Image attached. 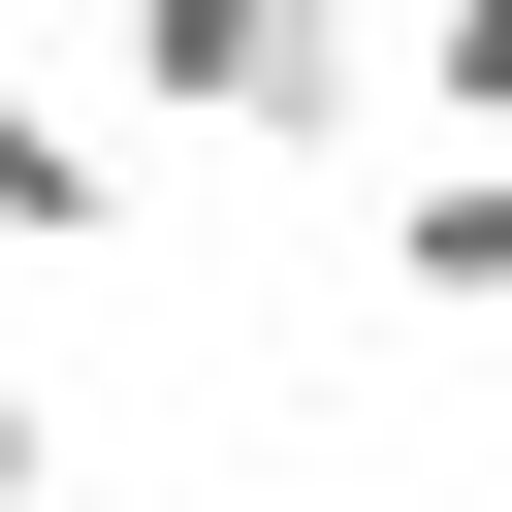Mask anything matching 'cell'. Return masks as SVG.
<instances>
[{
	"mask_svg": "<svg viewBox=\"0 0 512 512\" xmlns=\"http://www.w3.org/2000/svg\"><path fill=\"white\" fill-rule=\"evenodd\" d=\"M128 128H192V160H320V128H352V0H128Z\"/></svg>",
	"mask_w": 512,
	"mask_h": 512,
	"instance_id": "obj_1",
	"label": "cell"
},
{
	"mask_svg": "<svg viewBox=\"0 0 512 512\" xmlns=\"http://www.w3.org/2000/svg\"><path fill=\"white\" fill-rule=\"evenodd\" d=\"M384 320H512V160H416L384 192Z\"/></svg>",
	"mask_w": 512,
	"mask_h": 512,
	"instance_id": "obj_2",
	"label": "cell"
},
{
	"mask_svg": "<svg viewBox=\"0 0 512 512\" xmlns=\"http://www.w3.org/2000/svg\"><path fill=\"white\" fill-rule=\"evenodd\" d=\"M0 256H128V160H96L32 64H0Z\"/></svg>",
	"mask_w": 512,
	"mask_h": 512,
	"instance_id": "obj_3",
	"label": "cell"
},
{
	"mask_svg": "<svg viewBox=\"0 0 512 512\" xmlns=\"http://www.w3.org/2000/svg\"><path fill=\"white\" fill-rule=\"evenodd\" d=\"M384 64H416V128H448V160H512V0H416Z\"/></svg>",
	"mask_w": 512,
	"mask_h": 512,
	"instance_id": "obj_4",
	"label": "cell"
},
{
	"mask_svg": "<svg viewBox=\"0 0 512 512\" xmlns=\"http://www.w3.org/2000/svg\"><path fill=\"white\" fill-rule=\"evenodd\" d=\"M32 480H64V416H32V384H0V512H32Z\"/></svg>",
	"mask_w": 512,
	"mask_h": 512,
	"instance_id": "obj_5",
	"label": "cell"
}]
</instances>
